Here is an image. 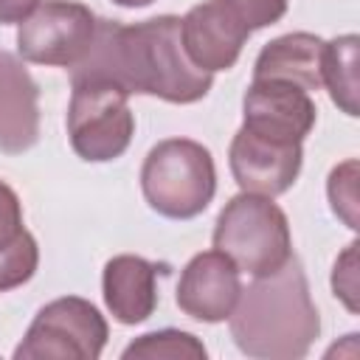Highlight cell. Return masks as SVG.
<instances>
[{
  "instance_id": "6da1fadb",
  "label": "cell",
  "mask_w": 360,
  "mask_h": 360,
  "mask_svg": "<svg viewBox=\"0 0 360 360\" xmlns=\"http://www.w3.org/2000/svg\"><path fill=\"white\" fill-rule=\"evenodd\" d=\"M70 79H107L127 96H155L169 104H194L208 96L214 73L200 70L183 51L180 17L158 14L124 25L98 20L87 56L70 68Z\"/></svg>"
},
{
  "instance_id": "7a4b0ae2",
  "label": "cell",
  "mask_w": 360,
  "mask_h": 360,
  "mask_svg": "<svg viewBox=\"0 0 360 360\" xmlns=\"http://www.w3.org/2000/svg\"><path fill=\"white\" fill-rule=\"evenodd\" d=\"M228 323L236 349L256 360H298L312 349L321 315L295 253L276 273L242 287Z\"/></svg>"
},
{
  "instance_id": "3957f363",
  "label": "cell",
  "mask_w": 360,
  "mask_h": 360,
  "mask_svg": "<svg viewBox=\"0 0 360 360\" xmlns=\"http://www.w3.org/2000/svg\"><path fill=\"white\" fill-rule=\"evenodd\" d=\"M141 191L166 219L200 217L217 194L211 152L191 138H166L149 149L141 166Z\"/></svg>"
},
{
  "instance_id": "277c9868",
  "label": "cell",
  "mask_w": 360,
  "mask_h": 360,
  "mask_svg": "<svg viewBox=\"0 0 360 360\" xmlns=\"http://www.w3.org/2000/svg\"><path fill=\"white\" fill-rule=\"evenodd\" d=\"M214 248L225 253L239 273L253 278L270 276L292 256L287 214L273 197L242 191L225 202L214 225Z\"/></svg>"
},
{
  "instance_id": "5b68a950",
  "label": "cell",
  "mask_w": 360,
  "mask_h": 360,
  "mask_svg": "<svg viewBox=\"0 0 360 360\" xmlns=\"http://www.w3.org/2000/svg\"><path fill=\"white\" fill-rule=\"evenodd\" d=\"M68 138L73 152L87 163L121 158L135 135L129 96L107 79H70Z\"/></svg>"
},
{
  "instance_id": "8992f818",
  "label": "cell",
  "mask_w": 360,
  "mask_h": 360,
  "mask_svg": "<svg viewBox=\"0 0 360 360\" xmlns=\"http://www.w3.org/2000/svg\"><path fill=\"white\" fill-rule=\"evenodd\" d=\"M107 338L110 326L96 304L82 295H62L34 315L14 360H96Z\"/></svg>"
},
{
  "instance_id": "52a82bcc",
  "label": "cell",
  "mask_w": 360,
  "mask_h": 360,
  "mask_svg": "<svg viewBox=\"0 0 360 360\" xmlns=\"http://www.w3.org/2000/svg\"><path fill=\"white\" fill-rule=\"evenodd\" d=\"M96 14L76 0H39L37 8L17 22V53L22 62L76 68L96 37Z\"/></svg>"
},
{
  "instance_id": "ba28073f",
  "label": "cell",
  "mask_w": 360,
  "mask_h": 360,
  "mask_svg": "<svg viewBox=\"0 0 360 360\" xmlns=\"http://www.w3.org/2000/svg\"><path fill=\"white\" fill-rule=\"evenodd\" d=\"M318 118L309 90L281 79H253L242 96V127L278 141L304 143Z\"/></svg>"
},
{
  "instance_id": "9c48e42d",
  "label": "cell",
  "mask_w": 360,
  "mask_h": 360,
  "mask_svg": "<svg viewBox=\"0 0 360 360\" xmlns=\"http://www.w3.org/2000/svg\"><path fill=\"white\" fill-rule=\"evenodd\" d=\"M250 37L231 0H202L180 20V39L186 56L205 73L231 70Z\"/></svg>"
},
{
  "instance_id": "30bf717a",
  "label": "cell",
  "mask_w": 360,
  "mask_h": 360,
  "mask_svg": "<svg viewBox=\"0 0 360 360\" xmlns=\"http://www.w3.org/2000/svg\"><path fill=\"white\" fill-rule=\"evenodd\" d=\"M301 143H278L245 127H239L228 146V166L236 186L262 197H278L290 191L301 174Z\"/></svg>"
},
{
  "instance_id": "8fae6325",
  "label": "cell",
  "mask_w": 360,
  "mask_h": 360,
  "mask_svg": "<svg viewBox=\"0 0 360 360\" xmlns=\"http://www.w3.org/2000/svg\"><path fill=\"white\" fill-rule=\"evenodd\" d=\"M242 292L239 267L214 250H202L188 259L177 281V307L202 323H222L233 312Z\"/></svg>"
},
{
  "instance_id": "7c38bea8",
  "label": "cell",
  "mask_w": 360,
  "mask_h": 360,
  "mask_svg": "<svg viewBox=\"0 0 360 360\" xmlns=\"http://www.w3.org/2000/svg\"><path fill=\"white\" fill-rule=\"evenodd\" d=\"M39 141V87L17 53L0 51V152L22 155Z\"/></svg>"
},
{
  "instance_id": "4fadbf2b",
  "label": "cell",
  "mask_w": 360,
  "mask_h": 360,
  "mask_svg": "<svg viewBox=\"0 0 360 360\" xmlns=\"http://www.w3.org/2000/svg\"><path fill=\"white\" fill-rule=\"evenodd\" d=\"M101 292L118 323H143L158 307V264L135 253L112 256L101 273Z\"/></svg>"
},
{
  "instance_id": "5bb4252c",
  "label": "cell",
  "mask_w": 360,
  "mask_h": 360,
  "mask_svg": "<svg viewBox=\"0 0 360 360\" xmlns=\"http://www.w3.org/2000/svg\"><path fill=\"white\" fill-rule=\"evenodd\" d=\"M323 48L326 39H321L318 34L309 31L281 34L259 51L253 62V79H281L304 90H321Z\"/></svg>"
},
{
  "instance_id": "9a60e30c",
  "label": "cell",
  "mask_w": 360,
  "mask_h": 360,
  "mask_svg": "<svg viewBox=\"0 0 360 360\" xmlns=\"http://www.w3.org/2000/svg\"><path fill=\"white\" fill-rule=\"evenodd\" d=\"M357 48H360L357 34L335 37L323 48V68H321V84L329 90L332 104L340 112H346L349 118H354L360 112V107H357V93H360Z\"/></svg>"
},
{
  "instance_id": "2e32d148",
  "label": "cell",
  "mask_w": 360,
  "mask_h": 360,
  "mask_svg": "<svg viewBox=\"0 0 360 360\" xmlns=\"http://www.w3.org/2000/svg\"><path fill=\"white\" fill-rule=\"evenodd\" d=\"M208 352L202 340L183 329H155L135 338L121 357L124 360H202Z\"/></svg>"
},
{
  "instance_id": "e0dca14e",
  "label": "cell",
  "mask_w": 360,
  "mask_h": 360,
  "mask_svg": "<svg viewBox=\"0 0 360 360\" xmlns=\"http://www.w3.org/2000/svg\"><path fill=\"white\" fill-rule=\"evenodd\" d=\"M326 197H329L332 214L349 231H357V158H349L329 172Z\"/></svg>"
},
{
  "instance_id": "ac0fdd59",
  "label": "cell",
  "mask_w": 360,
  "mask_h": 360,
  "mask_svg": "<svg viewBox=\"0 0 360 360\" xmlns=\"http://www.w3.org/2000/svg\"><path fill=\"white\" fill-rule=\"evenodd\" d=\"M37 264H39V248L28 231L14 245L0 248V292H8L31 281V276L37 273Z\"/></svg>"
},
{
  "instance_id": "d6986e66",
  "label": "cell",
  "mask_w": 360,
  "mask_h": 360,
  "mask_svg": "<svg viewBox=\"0 0 360 360\" xmlns=\"http://www.w3.org/2000/svg\"><path fill=\"white\" fill-rule=\"evenodd\" d=\"M332 292L352 312H360V273H357V242H349L332 267Z\"/></svg>"
},
{
  "instance_id": "ffe728a7",
  "label": "cell",
  "mask_w": 360,
  "mask_h": 360,
  "mask_svg": "<svg viewBox=\"0 0 360 360\" xmlns=\"http://www.w3.org/2000/svg\"><path fill=\"white\" fill-rule=\"evenodd\" d=\"M231 6L236 8V14L242 17V22L253 31L267 28L273 22H278L287 14L290 0H231Z\"/></svg>"
},
{
  "instance_id": "44dd1931",
  "label": "cell",
  "mask_w": 360,
  "mask_h": 360,
  "mask_svg": "<svg viewBox=\"0 0 360 360\" xmlns=\"http://www.w3.org/2000/svg\"><path fill=\"white\" fill-rule=\"evenodd\" d=\"M25 233L22 225V202L17 197V191L0 180V248L14 245L20 236Z\"/></svg>"
},
{
  "instance_id": "7402d4cb",
  "label": "cell",
  "mask_w": 360,
  "mask_h": 360,
  "mask_svg": "<svg viewBox=\"0 0 360 360\" xmlns=\"http://www.w3.org/2000/svg\"><path fill=\"white\" fill-rule=\"evenodd\" d=\"M39 0H0V25H11V22H22Z\"/></svg>"
},
{
  "instance_id": "603a6c76",
  "label": "cell",
  "mask_w": 360,
  "mask_h": 360,
  "mask_svg": "<svg viewBox=\"0 0 360 360\" xmlns=\"http://www.w3.org/2000/svg\"><path fill=\"white\" fill-rule=\"evenodd\" d=\"M115 6H124V8H143V6H149V3H155V0H112Z\"/></svg>"
}]
</instances>
